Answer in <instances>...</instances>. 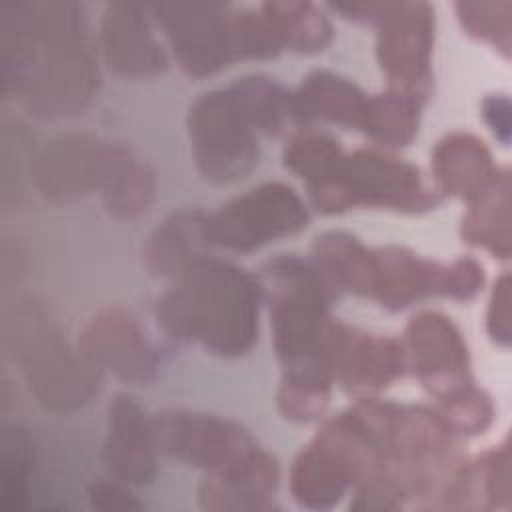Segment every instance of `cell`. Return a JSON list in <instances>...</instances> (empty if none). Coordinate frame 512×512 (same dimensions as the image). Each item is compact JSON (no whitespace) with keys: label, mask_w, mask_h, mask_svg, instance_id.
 <instances>
[{"label":"cell","mask_w":512,"mask_h":512,"mask_svg":"<svg viewBox=\"0 0 512 512\" xmlns=\"http://www.w3.org/2000/svg\"><path fill=\"white\" fill-rule=\"evenodd\" d=\"M376 26V58L388 88L424 102L432 86L434 8L428 2H386Z\"/></svg>","instance_id":"obj_8"},{"label":"cell","mask_w":512,"mask_h":512,"mask_svg":"<svg viewBox=\"0 0 512 512\" xmlns=\"http://www.w3.org/2000/svg\"><path fill=\"white\" fill-rule=\"evenodd\" d=\"M462 28L492 46L500 48L506 56L510 52V16L512 2H456L454 4Z\"/></svg>","instance_id":"obj_29"},{"label":"cell","mask_w":512,"mask_h":512,"mask_svg":"<svg viewBox=\"0 0 512 512\" xmlns=\"http://www.w3.org/2000/svg\"><path fill=\"white\" fill-rule=\"evenodd\" d=\"M462 220V236L470 244L484 246L500 258L510 254V180L500 170L498 178L474 200Z\"/></svg>","instance_id":"obj_24"},{"label":"cell","mask_w":512,"mask_h":512,"mask_svg":"<svg viewBox=\"0 0 512 512\" xmlns=\"http://www.w3.org/2000/svg\"><path fill=\"white\" fill-rule=\"evenodd\" d=\"M78 350L96 366L128 382H148L158 368L156 352L136 318L122 308H104L78 336Z\"/></svg>","instance_id":"obj_13"},{"label":"cell","mask_w":512,"mask_h":512,"mask_svg":"<svg viewBox=\"0 0 512 512\" xmlns=\"http://www.w3.org/2000/svg\"><path fill=\"white\" fill-rule=\"evenodd\" d=\"M262 296V284L246 270L200 254L162 294L156 318L174 340L198 342L220 356H238L256 338Z\"/></svg>","instance_id":"obj_4"},{"label":"cell","mask_w":512,"mask_h":512,"mask_svg":"<svg viewBox=\"0 0 512 512\" xmlns=\"http://www.w3.org/2000/svg\"><path fill=\"white\" fill-rule=\"evenodd\" d=\"M484 284V270L474 258H458L446 264L444 296L454 300L474 298Z\"/></svg>","instance_id":"obj_30"},{"label":"cell","mask_w":512,"mask_h":512,"mask_svg":"<svg viewBox=\"0 0 512 512\" xmlns=\"http://www.w3.org/2000/svg\"><path fill=\"white\" fill-rule=\"evenodd\" d=\"M18 330L26 336H14V348L38 402L66 410L84 404L98 390L96 366L80 350L74 354L44 318L32 314Z\"/></svg>","instance_id":"obj_6"},{"label":"cell","mask_w":512,"mask_h":512,"mask_svg":"<svg viewBox=\"0 0 512 512\" xmlns=\"http://www.w3.org/2000/svg\"><path fill=\"white\" fill-rule=\"evenodd\" d=\"M146 10L148 6L116 0L108 2L100 14L104 60L122 76H152L168 64Z\"/></svg>","instance_id":"obj_14"},{"label":"cell","mask_w":512,"mask_h":512,"mask_svg":"<svg viewBox=\"0 0 512 512\" xmlns=\"http://www.w3.org/2000/svg\"><path fill=\"white\" fill-rule=\"evenodd\" d=\"M340 184L346 208L380 206L418 212L438 202V192L424 182L414 164L370 148L346 154Z\"/></svg>","instance_id":"obj_9"},{"label":"cell","mask_w":512,"mask_h":512,"mask_svg":"<svg viewBox=\"0 0 512 512\" xmlns=\"http://www.w3.org/2000/svg\"><path fill=\"white\" fill-rule=\"evenodd\" d=\"M188 134L196 168L210 182H236L258 164L254 128L228 88H214L196 98L188 112Z\"/></svg>","instance_id":"obj_5"},{"label":"cell","mask_w":512,"mask_h":512,"mask_svg":"<svg viewBox=\"0 0 512 512\" xmlns=\"http://www.w3.org/2000/svg\"><path fill=\"white\" fill-rule=\"evenodd\" d=\"M322 360L332 380L348 392L370 394L404 374L406 356L396 338L370 334L338 320H328Z\"/></svg>","instance_id":"obj_11"},{"label":"cell","mask_w":512,"mask_h":512,"mask_svg":"<svg viewBox=\"0 0 512 512\" xmlns=\"http://www.w3.org/2000/svg\"><path fill=\"white\" fill-rule=\"evenodd\" d=\"M206 212L186 210L168 216L148 238L144 262L156 276L176 278L196 256L202 254L206 238Z\"/></svg>","instance_id":"obj_22"},{"label":"cell","mask_w":512,"mask_h":512,"mask_svg":"<svg viewBox=\"0 0 512 512\" xmlns=\"http://www.w3.org/2000/svg\"><path fill=\"white\" fill-rule=\"evenodd\" d=\"M308 212L300 196L282 182H266L206 216L208 244L254 250L270 240L302 230Z\"/></svg>","instance_id":"obj_7"},{"label":"cell","mask_w":512,"mask_h":512,"mask_svg":"<svg viewBox=\"0 0 512 512\" xmlns=\"http://www.w3.org/2000/svg\"><path fill=\"white\" fill-rule=\"evenodd\" d=\"M106 420V468L124 482H148L156 472V442L150 418L130 396L116 394L108 404Z\"/></svg>","instance_id":"obj_16"},{"label":"cell","mask_w":512,"mask_h":512,"mask_svg":"<svg viewBox=\"0 0 512 512\" xmlns=\"http://www.w3.org/2000/svg\"><path fill=\"white\" fill-rule=\"evenodd\" d=\"M262 292L270 300V328L282 364L278 408L288 420L310 422L330 400V374L322 360L328 300L334 290L312 262L282 254L262 266Z\"/></svg>","instance_id":"obj_2"},{"label":"cell","mask_w":512,"mask_h":512,"mask_svg":"<svg viewBox=\"0 0 512 512\" xmlns=\"http://www.w3.org/2000/svg\"><path fill=\"white\" fill-rule=\"evenodd\" d=\"M374 272L370 298L388 310H402L416 300L444 292L446 264L426 260L402 246L372 250Z\"/></svg>","instance_id":"obj_17"},{"label":"cell","mask_w":512,"mask_h":512,"mask_svg":"<svg viewBox=\"0 0 512 512\" xmlns=\"http://www.w3.org/2000/svg\"><path fill=\"white\" fill-rule=\"evenodd\" d=\"M156 448L212 472L200 488L208 508H266L278 482L276 460L238 424L212 414L162 410L150 418Z\"/></svg>","instance_id":"obj_3"},{"label":"cell","mask_w":512,"mask_h":512,"mask_svg":"<svg viewBox=\"0 0 512 512\" xmlns=\"http://www.w3.org/2000/svg\"><path fill=\"white\" fill-rule=\"evenodd\" d=\"M258 8L272 24L282 46L316 52L332 38L328 16L312 2H262Z\"/></svg>","instance_id":"obj_27"},{"label":"cell","mask_w":512,"mask_h":512,"mask_svg":"<svg viewBox=\"0 0 512 512\" xmlns=\"http://www.w3.org/2000/svg\"><path fill=\"white\" fill-rule=\"evenodd\" d=\"M238 110L254 130L278 132L292 116V92L284 90L274 78L246 74L226 86Z\"/></svg>","instance_id":"obj_26"},{"label":"cell","mask_w":512,"mask_h":512,"mask_svg":"<svg viewBox=\"0 0 512 512\" xmlns=\"http://www.w3.org/2000/svg\"><path fill=\"white\" fill-rule=\"evenodd\" d=\"M422 104L416 96L386 88L368 96L362 130L382 146H404L418 132Z\"/></svg>","instance_id":"obj_28"},{"label":"cell","mask_w":512,"mask_h":512,"mask_svg":"<svg viewBox=\"0 0 512 512\" xmlns=\"http://www.w3.org/2000/svg\"><path fill=\"white\" fill-rule=\"evenodd\" d=\"M402 348L406 368H412L438 404L474 386L466 342L444 314L420 312L412 316Z\"/></svg>","instance_id":"obj_10"},{"label":"cell","mask_w":512,"mask_h":512,"mask_svg":"<svg viewBox=\"0 0 512 512\" xmlns=\"http://www.w3.org/2000/svg\"><path fill=\"white\" fill-rule=\"evenodd\" d=\"M110 146L90 134H66L44 146L36 158L34 180L50 198H76L102 186Z\"/></svg>","instance_id":"obj_15"},{"label":"cell","mask_w":512,"mask_h":512,"mask_svg":"<svg viewBox=\"0 0 512 512\" xmlns=\"http://www.w3.org/2000/svg\"><path fill=\"white\" fill-rule=\"evenodd\" d=\"M2 16L4 88L16 84L46 118L80 110L98 82L82 4L16 2Z\"/></svg>","instance_id":"obj_1"},{"label":"cell","mask_w":512,"mask_h":512,"mask_svg":"<svg viewBox=\"0 0 512 512\" xmlns=\"http://www.w3.org/2000/svg\"><path fill=\"white\" fill-rule=\"evenodd\" d=\"M486 328L492 340L506 346L510 342V290H508V274H502L494 284V292L490 298Z\"/></svg>","instance_id":"obj_31"},{"label":"cell","mask_w":512,"mask_h":512,"mask_svg":"<svg viewBox=\"0 0 512 512\" xmlns=\"http://www.w3.org/2000/svg\"><path fill=\"white\" fill-rule=\"evenodd\" d=\"M312 264L324 282L336 290L370 296L374 258L358 238L348 232H326L314 240Z\"/></svg>","instance_id":"obj_23"},{"label":"cell","mask_w":512,"mask_h":512,"mask_svg":"<svg viewBox=\"0 0 512 512\" xmlns=\"http://www.w3.org/2000/svg\"><path fill=\"white\" fill-rule=\"evenodd\" d=\"M346 152L340 142L324 132H298L284 148V164L296 172L308 188L318 210L342 212V164Z\"/></svg>","instance_id":"obj_18"},{"label":"cell","mask_w":512,"mask_h":512,"mask_svg":"<svg viewBox=\"0 0 512 512\" xmlns=\"http://www.w3.org/2000/svg\"><path fill=\"white\" fill-rule=\"evenodd\" d=\"M110 214L130 218L146 210L154 194L152 172L140 158L122 146H110L106 174L100 186Z\"/></svg>","instance_id":"obj_25"},{"label":"cell","mask_w":512,"mask_h":512,"mask_svg":"<svg viewBox=\"0 0 512 512\" xmlns=\"http://www.w3.org/2000/svg\"><path fill=\"white\" fill-rule=\"evenodd\" d=\"M348 484H352V476L344 456L316 434L294 460L290 476L294 498L302 506L326 508L344 496Z\"/></svg>","instance_id":"obj_21"},{"label":"cell","mask_w":512,"mask_h":512,"mask_svg":"<svg viewBox=\"0 0 512 512\" xmlns=\"http://www.w3.org/2000/svg\"><path fill=\"white\" fill-rule=\"evenodd\" d=\"M92 502L104 510H122V508H140V504L132 502L130 494L114 484H96L90 490Z\"/></svg>","instance_id":"obj_33"},{"label":"cell","mask_w":512,"mask_h":512,"mask_svg":"<svg viewBox=\"0 0 512 512\" xmlns=\"http://www.w3.org/2000/svg\"><path fill=\"white\" fill-rule=\"evenodd\" d=\"M368 96L348 78L328 70L310 72L292 92V116L302 122L328 120L362 130Z\"/></svg>","instance_id":"obj_20"},{"label":"cell","mask_w":512,"mask_h":512,"mask_svg":"<svg viewBox=\"0 0 512 512\" xmlns=\"http://www.w3.org/2000/svg\"><path fill=\"white\" fill-rule=\"evenodd\" d=\"M508 112H510V102H508V96L504 94H492L482 102V114L490 124V128L494 130V134L502 140V144H508V134H510Z\"/></svg>","instance_id":"obj_32"},{"label":"cell","mask_w":512,"mask_h":512,"mask_svg":"<svg viewBox=\"0 0 512 512\" xmlns=\"http://www.w3.org/2000/svg\"><path fill=\"white\" fill-rule=\"evenodd\" d=\"M228 6L216 2L150 4L180 66L192 76H206L232 62L228 42Z\"/></svg>","instance_id":"obj_12"},{"label":"cell","mask_w":512,"mask_h":512,"mask_svg":"<svg viewBox=\"0 0 512 512\" xmlns=\"http://www.w3.org/2000/svg\"><path fill=\"white\" fill-rule=\"evenodd\" d=\"M436 192L460 196L466 202L482 194L500 174L486 144L466 132L446 134L432 152Z\"/></svg>","instance_id":"obj_19"}]
</instances>
